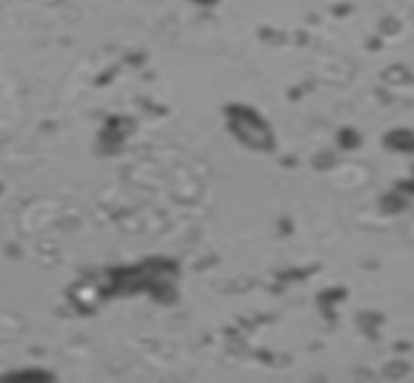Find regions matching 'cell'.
I'll list each match as a JSON object with an SVG mask.
<instances>
[{
	"label": "cell",
	"instance_id": "1",
	"mask_svg": "<svg viewBox=\"0 0 414 383\" xmlns=\"http://www.w3.org/2000/svg\"><path fill=\"white\" fill-rule=\"evenodd\" d=\"M388 143L402 151H414V135L408 131H396L388 137Z\"/></svg>",
	"mask_w": 414,
	"mask_h": 383
},
{
	"label": "cell",
	"instance_id": "2",
	"mask_svg": "<svg viewBox=\"0 0 414 383\" xmlns=\"http://www.w3.org/2000/svg\"><path fill=\"white\" fill-rule=\"evenodd\" d=\"M400 186H402V188H410L412 193H414V182H402Z\"/></svg>",
	"mask_w": 414,
	"mask_h": 383
}]
</instances>
